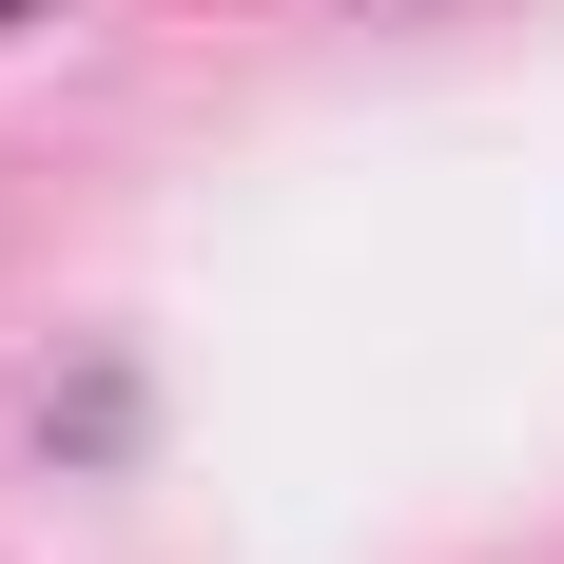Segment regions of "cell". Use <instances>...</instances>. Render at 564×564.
<instances>
[{
    "label": "cell",
    "instance_id": "1",
    "mask_svg": "<svg viewBox=\"0 0 564 564\" xmlns=\"http://www.w3.org/2000/svg\"><path fill=\"white\" fill-rule=\"evenodd\" d=\"M0 20H20V0H0Z\"/></svg>",
    "mask_w": 564,
    "mask_h": 564
}]
</instances>
